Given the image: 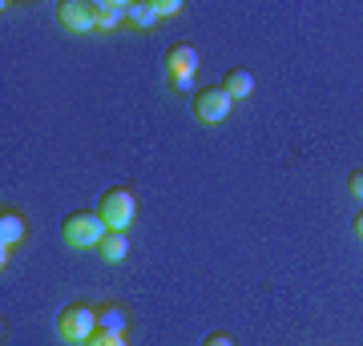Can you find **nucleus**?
I'll return each instance as SVG.
<instances>
[{"label": "nucleus", "mask_w": 363, "mask_h": 346, "mask_svg": "<svg viewBox=\"0 0 363 346\" xmlns=\"http://www.w3.org/2000/svg\"><path fill=\"white\" fill-rule=\"evenodd\" d=\"M105 221L101 214H89V209H73L65 221H61V242L73 246V250H97L105 242Z\"/></svg>", "instance_id": "obj_1"}, {"label": "nucleus", "mask_w": 363, "mask_h": 346, "mask_svg": "<svg viewBox=\"0 0 363 346\" xmlns=\"http://www.w3.org/2000/svg\"><path fill=\"white\" fill-rule=\"evenodd\" d=\"M57 334H61L65 342L85 346L93 334H97V306H89V302H69V306L57 314Z\"/></svg>", "instance_id": "obj_2"}, {"label": "nucleus", "mask_w": 363, "mask_h": 346, "mask_svg": "<svg viewBox=\"0 0 363 346\" xmlns=\"http://www.w3.org/2000/svg\"><path fill=\"white\" fill-rule=\"evenodd\" d=\"M97 214H101L105 230H130L133 221H138V197H133L125 185H117V190L101 193V202H97Z\"/></svg>", "instance_id": "obj_3"}, {"label": "nucleus", "mask_w": 363, "mask_h": 346, "mask_svg": "<svg viewBox=\"0 0 363 346\" xmlns=\"http://www.w3.org/2000/svg\"><path fill=\"white\" fill-rule=\"evenodd\" d=\"M194 69H198V49L194 45H169L166 49V81L174 85V93H198L194 89Z\"/></svg>", "instance_id": "obj_4"}, {"label": "nucleus", "mask_w": 363, "mask_h": 346, "mask_svg": "<svg viewBox=\"0 0 363 346\" xmlns=\"http://www.w3.org/2000/svg\"><path fill=\"white\" fill-rule=\"evenodd\" d=\"M230 93L222 89V85H202V89L194 93V117L202 121V125H218V121H226V113H230Z\"/></svg>", "instance_id": "obj_5"}, {"label": "nucleus", "mask_w": 363, "mask_h": 346, "mask_svg": "<svg viewBox=\"0 0 363 346\" xmlns=\"http://www.w3.org/2000/svg\"><path fill=\"white\" fill-rule=\"evenodd\" d=\"M57 16H61V25L69 33H89V28H97V21H93V0H61L57 4Z\"/></svg>", "instance_id": "obj_6"}, {"label": "nucleus", "mask_w": 363, "mask_h": 346, "mask_svg": "<svg viewBox=\"0 0 363 346\" xmlns=\"http://www.w3.org/2000/svg\"><path fill=\"white\" fill-rule=\"evenodd\" d=\"M125 13H130V0H93V21L101 33L125 25Z\"/></svg>", "instance_id": "obj_7"}, {"label": "nucleus", "mask_w": 363, "mask_h": 346, "mask_svg": "<svg viewBox=\"0 0 363 346\" xmlns=\"http://www.w3.org/2000/svg\"><path fill=\"white\" fill-rule=\"evenodd\" d=\"M97 330L125 334L130 330V310L121 306V302H101V306H97Z\"/></svg>", "instance_id": "obj_8"}, {"label": "nucleus", "mask_w": 363, "mask_h": 346, "mask_svg": "<svg viewBox=\"0 0 363 346\" xmlns=\"http://www.w3.org/2000/svg\"><path fill=\"white\" fill-rule=\"evenodd\" d=\"M21 238H25V214L4 205V209H0V246H9V250H13Z\"/></svg>", "instance_id": "obj_9"}, {"label": "nucleus", "mask_w": 363, "mask_h": 346, "mask_svg": "<svg viewBox=\"0 0 363 346\" xmlns=\"http://www.w3.org/2000/svg\"><path fill=\"white\" fill-rule=\"evenodd\" d=\"M222 89L230 93V101H242V97L255 93V73H250V69H230L226 81H222Z\"/></svg>", "instance_id": "obj_10"}, {"label": "nucleus", "mask_w": 363, "mask_h": 346, "mask_svg": "<svg viewBox=\"0 0 363 346\" xmlns=\"http://www.w3.org/2000/svg\"><path fill=\"white\" fill-rule=\"evenodd\" d=\"M97 254L105 258V262H125V254H130V238L121 230H109L105 233V242L97 246Z\"/></svg>", "instance_id": "obj_11"}, {"label": "nucleus", "mask_w": 363, "mask_h": 346, "mask_svg": "<svg viewBox=\"0 0 363 346\" xmlns=\"http://www.w3.org/2000/svg\"><path fill=\"white\" fill-rule=\"evenodd\" d=\"M125 25H133V28H157L154 0H130V13H125Z\"/></svg>", "instance_id": "obj_12"}, {"label": "nucleus", "mask_w": 363, "mask_h": 346, "mask_svg": "<svg viewBox=\"0 0 363 346\" xmlns=\"http://www.w3.org/2000/svg\"><path fill=\"white\" fill-rule=\"evenodd\" d=\"M85 346H125V334H109V330H97Z\"/></svg>", "instance_id": "obj_13"}, {"label": "nucleus", "mask_w": 363, "mask_h": 346, "mask_svg": "<svg viewBox=\"0 0 363 346\" xmlns=\"http://www.w3.org/2000/svg\"><path fill=\"white\" fill-rule=\"evenodd\" d=\"M154 13H157V21L178 16V13H182V0H154Z\"/></svg>", "instance_id": "obj_14"}, {"label": "nucleus", "mask_w": 363, "mask_h": 346, "mask_svg": "<svg viewBox=\"0 0 363 346\" xmlns=\"http://www.w3.org/2000/svg\"><path fill=\"white\" fill-rule=\"evenodd\" d=\"M347 190L355 193V197H363V169H355V173L347 178Z\"/></svg>", "instance_id": "obj_15"}, {"label": "nucleus", "mask_w": 363, "mask_h": 346, "mask_svg": "<svg viewBox=\"0 0 363 346\" xmlns=\"http://www.w3.org/2000/svg\"><path fill=\"white\" fill-rule=\"evenodd\" d=\"M202 346H238V342H234V338H230V334H210V338H206V342H202Z\"/></svg>", "instance_id": "obj_16"}, {"label": "nucleus", "mask_w": 363, "mask_h": 346, "mask_svg": "<svg viewBox=\"0 0 363 346\" xmlns=\"http://www.w3.org/2000/svg\"><path fill=\"white\" fill-rule=\"evenodd\" d=\"M355 238H363V209L355 214Z\"/></svg>", "instance_id": "obj_17"}]
</instances>
